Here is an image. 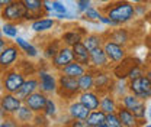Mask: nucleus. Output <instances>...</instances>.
I'll use <instances>...</instances> for the list:
<instances>
[{"label": "nucleus", "instance_id": "obj_27", "mask_svg": "<svg viewBox=\"0 0 151 127\" xmlns=\"http://www.w3.org/2000/svg\"><path fill=\"white\" fill-rule=\"evenodd\" d=\"M109 39L113 40V42H116V43H119V45H125L128 42L129 36H128V32L125 29H115L112 33H111Z\"/></svg>", "mask_w": 151, "mask_h": 127}, {"label": "nucleus", "instance_id": "obj_28", "mask_svg": "<svg viewBox=\"0 0 151 127\" xmlns=\"http://www.w3.org/2000/svg\"><path fill=\"white\" fill-rule=\"evenodd\" d=\"M63 40L67 46H73L77 42H81V35L77 31H68L63 35Z\"/></svg>", "mask_w": 151, "mask_h": 127}, {"label": "nucleus", "instance_id": "obj_9", "mask_svg": "<svg viewBox=\"0 0 151 127\" xmlns=\"http://www.w3.org/2000/svg\"><path fill=\"white\" fill-rule=\"evenodd\" d=\"M74 61V52H73V48L71 46H64L58 51V54L52 58V65L58 68V70H63L65 65H68L70 62Z\"/></svg>", "mask_w": 151, "mask_h": 127}, {"label": "nucleus", "instance_id": "obj_22", "mask_svg": "<svg viewBox=\"0 0 151 127\" xmlns=\"http://www.w3.org/2000/svg\"><path fill=\"white\" fill-rule=\"evenodd\" d=\"M25 7L28 9V12L31 15H34L35 18H38L44 10H45V6H44V0H22Z\"/></svg>", "mask_w": 151, "mask_h": 127}, {"label": "nucleus", "instance_id": "obj_43", "mask_svg": "<svg viewBox=\"0 0 151 127\" xmlns=\"http://www.w3.org/2000/svg\"><path fill=\"white\" fill-rule=\"evenodd\" d=\"M145 75H147V77H148V78H150V81H151V70H148V71H147V72H145Z\"/></svg>", "mask_w": 151, "mask_h": 127}, {"label": "nucleus", "instance_id": "obj_16", "mask_svg": "<svg viewBox=\"0 0 151 127\" xmlns=\"http://www.w3.org/2000/svg\"><path fill=\"white\" fill-rule=\"evenodd\" d=\"M78 100H80L84 106H87L90 110H97L100 107V98H99V95H97L96 92H93L92 90L80 91Z\"/></svg>", "mask_w": 151, "mask_h": 127}, {"label": "nucleus", "instance_id": "obj_12", "mask_svg": "<svg viewBox=\"0 0 151 127\" xmlns=\"http://www.w3.org/2000/svg\"><path fill=\"white\" fill-rule=\"evenodd\" d=\"M92 110L89 109L87 106H84L80 100L76 101V103H71L70 107H68V114L73 120H86L89 117Z\"/></svg>", "mask_w": 151, "mask_h": 127}, {"label": "nucleus", "instance_id": "obj_39", "mask_svg": "<svg viewBox=\"0 0 151 127\" xmlns=\"http://www.w3.org/2000/svg\"><path fill=\"white\" fill-rule=\"evenodd\" d=\"M34 120H35V124H37V126H45V124H48V123H47V118L42 117V116L39 117V116L35 114V118H34Z\"/></svg>", "mask_w": 151, "mask_h": 127}, {"label": "nucleus", "instance_id": "obj_40", "mask_svg": "<svg viewBox=\"0 0 151 127\" xmlns=\"http://www.w3.org/2000/svg\"><path fill=\"white\" fill-rule=\"evenodd\" d=\"M12 121H13V120H9V118H7V120H4V121H3V123H1V127H15V126H18V123H12Z\"/></svg>", "mask_w": 151, "mask_h": 127}, {"label": "nucleus", "instance_id": "obj_45", "mask_svg": "<svg viewBox=\"0 0 151 127\" xmlns=\"http://www.w3.org/2000/svg\"><path fill=\"white\" fill-rule=\"evenodd\" d=\"M77 1H87V3H90V0H77Z\"/></svg>", "mask_w": 151, "mask_h": 127}, {"label": "nucleus", "instance_id": "obj_46", "mask_svg": "<svg viewBox=\"0 0 151 127\" xmlns=\"http://www.w3.org/2000/svg\"><path fill=\"white\" fill-rule=\"evenodd\" d=\"M131 1H135V3H137V1H141V0H131Z\"/></svg>", "mask_w": 151, "mask_h": 127}, {"label": "nucleus", "instance_id": "obj_44", "mask_svg": "<svg viewBox=\"0 0 151 127\" xmlns=\"http://www.w3.org/2000/svg\"><path fill=\"white\" fill-rule=\"evenodd\" d=\"M96 1H99V3H105V1H109V0H96Z\"/></svg>", "mask_w": 151, "mask_h": 127}, {"label": "nucleus", "instance_id": "obj_41", "mask_svg": "<svg viewBox=\"0 0 151 127\" xmlns=\"http://www.w3.org/2000/svg\"><path fill=\"white\" fill-rule=\"evenodd\" d=\"M12 1H15V0H0V4L3 7V6H7L9 3H12Z\"/></svg>", "mask_w": 151, "mask_h": 127}, {"label": "nucleus", "instance_id": "obj_36", "mask_svg": "<svg viewBox=\"0 0 151 127\" xmlns=\"http://www.w3.org/2000/svg\"><path fill=\"white\" fill-rule=\"evenodd\" d=\"M144 74H142V70L139 68V67H134L129 70V72L127 74V77L129 78V79H135V78H139V77H142Z\"/></svg>", "mask_w": 151, "mask_h": 127}, {"label": "nucleus", "instance_id": "obj_7", "mask_svg": "<svg viewBox=\"0 0 151 127\" xmlns=\"http://www.w3.org/2000/svg\"><path fill=\"white\" fill-rule=\"evenodd\" d=\"M103 49H105V52L108 55L109 61H112V62H121L125 58V48H124V45H119V43L113 42L111 39L103 42Z\"/></svg>", "mask_w": 151, "mask_h": 127}, {"label": "nucleus", "instance_id": "obj_20", "mask_svg": "<svg viewBox=\"0 0 151 127\" xmlns=\"http://www.w3.org/2000/svg\"><path fill=\"white\" fill-rule=\"evenodd\" d=\"M35 111L32 109H29L26 104H22V107L16 111V121H20V123H23V124H28V123H31V121H34V118H35Z\"/></svg>", "mask_w": 151, "mask_h": 127}, {"label": "nucleus", "instance_id": "obj_25", "mask_svg": "<svg viewBox=\"0 0 151 127\" xmlns=\"http://www.w3.org/2000/svg\"><path fill=\"white\" fill-rule=\"evenodd\" d=\"M83 43L87 46V49L89 51H93L96 48H100V46H103V39L100 35H87V36L83 39Z\"/></svg>", "mask_w": 151, "mask_h": 127}, {"label": "nucleus", "instance_id": "obj_4", "mask_svg": "<svg viewBox=\"0 0 151 127\" xmlns=\"http://www.w3.org/2000/svg\"><path fill=\"white\" fill-rule=\"evenodd\" d=\"M23 82H25L23 74L18 72V71H10V72H6V77L3 78L1 85H3V90L6 91V92L15 94L23 85Z\"/></svg>", "mask_w": 151, "mask_h": 127}, {"label": "nucleus", "instance_id": "obj_11", "mask_svg": "<svg viewBox=\"0 0 151 127\" xmlns=\"http://www.w3.org/2000/svg\"><path fill=\"white\" fill-rule=\"evenodd\" d=\"M38 79H39V88L41 91H44L45 94H50V92H55L58 90V85H57L55 78L48 72H41L38 74Z\"/></svg>", "mask_w": 151, "mask_h": 127}, {"label": "nucleus", "instance_id": "obj_10", "mask_svg": "<svg viewBox=\"0 0 151 127\" xmlns=\"http://www.w3.org/2000/svg\"><path fill=\"white\" fill-rule=\"evenodd\" d=\"M19 45H7L1 52H0V65L1 68H9L16 62L19 56Z\"/></svg>", "mask_w": 151, "mask_h": 127}, {"label": "nucleus", "instance_id": "obj_29", "mask_svg": "<svg viewBox=\"0 0 151 127\" xmlns=\"http://www.w3.org/2000/svg\"><path fill=\"white\" fill-rule=\"evenodd\" d=\"M138 103H141V101H139V97L135 95V94L124 95V98H122V104H124V107H127V109H129V110L134 109Z\"/></svg>", "mask_w": 151, "mask_h": 127}, {"label": "nucleus", "instance_id": "obj_42", "mask_svg": "<svg viewBox=\"0 0 151 127\" xmlns=\"http://www.w3.org/2000/svg\"><path fill=\"white\" fill-rule=\"evenodd\" d=\"M6 46H7V43L4 42V39H0V48H1V51H3Z\"/></svg>", "mask_w": 151, "mask_h": 127}, {"label": "nucleus", "instance_id": "obj_13", "mask_svg": "<svg viewBox=\"0 0 151 127\" xmlns=\"http://www.w3.org/2000/svg\"><path fill=\"white\" fill-rule=\"evenodd\" d=\"M73 48V52H74V59L77 62L83 64L84 67H89L90 65V51L87 49V46L81 42H77L76 45L71 46Z\"/></svg>", "mask_w": 151, "mask_h": 127}, {"label": "nucleus", "instance_id": "obj_6", "mask_svg": "<svg viewBox=\"0 0 151 127\" xmlns=\"http://www.w3.org/2000/svg\"><path fill=\"white\" fill-rule=\"evenodd\" d=\"M47 100H48L47 94L44 91L37 90L35 92H32L31 95H28L23 100V104H26L29 109H32L35 113H41V111H44V109H45Z\"/></svg>", "mask_w": 151, "mask_h": 127}, {"label": "nucleus", "instance_id": "obj_47", "mask_svg": "<svg viewBox=\"0 0 151 127\" xmlns=\"http://www.w3.org/2000/svg\"><path fill=\"white\" fill-rule=\"evenodd\" d=\"M150 117H151V114H150Z\"/></svg>", "mask_w": 151, "mask_h": 127}, {"label": "nucleus", "instance_id": "obj_18", "mask_svg": "<svg viewBox=\"0 0 151 127\" xmlns=\"http://www.w3.org/2000/svg\"><path fill=\"white\" fill-rule=\"evenodd\" d=\"M84 72H86V67H84L83 64L77 62L76 59L61 70V74L68 75V77H74V78H80Z\"/></svg>", "mask_w": 151, "mask_h": 127}, {"label": "nucleus", "instance_id": "obj_15", "mask_svg": "<svg viewBox=\"0 0 151 127\" xmlns=\"http://www.w3.org/2000/svg\"><path fill=\"white\" fill-rule=\"evenodd\" d=\"M38 88H39V79H37V78H29V79H25L23 85L15 94H16V97H19L23 101L28 95H31L32 92H35Z\"/></svg>", "mask_w": 151, "mask_h": 127}, {"label": "nucleus", "instance_id": "obj_38", "mask_svg": "<svg viewBox=\"0 0 151 127\" xmlns=\"http://www.w3.org/2000/svg\"><path fill=\"white\" fill-rule=\"evenodd\" d=\"M89 7H90V3H87V1H77V4H76V9L78 12H86Z\"/></svg>", "mask_w": 151, "mask_h": 127}, {"label": "nucleus", "instance_id": "obj_30", "mask_svg": "<svg viewBox=\"0 0 151 127\" xmlns=\"http://www.w3.org/2000/svg\"><path fill=\"white\" fill-rule=\"evenodd\" d=\"M1 32L3 35H6L7 38H16L18 36V28L15 26L13 22H7L1 26Z\"/></svg>", "mask_w": 151, "mask_h": 127}, {"label": "nucleus", "instance_id": "obj_5", "mask_svg": "<svg viewBox=\"0 0 151 127\" xmlns=\"http://www.w3.org/2000/svg\"><path fill=\"white\" fill-rule=\"evenodd\" d=\"M22 100L16 97V94H12V92H6L3 97H1V106H0V110H1V116L6 114H16L20 107H22Z\"/></svg>", "mask_w": 151, "mask_h": 127}, {"label": "nucleus", "instance_id": "obj_32", "mask_svg": "<svg viewBox=\"0 0 151 127\" xmlns=\"http://www.w3.org/2000/svg\"><path fill=\"white\" fill-rule=\"evenodd\" d=\"M44 114L47 117H54L57 114V104L52 98L47 100V104H45V109H44Z\"/></svg>", "mask_w": 151, "mask_h": 127}, {"label": "nucleus", "instance_id": "obj_24", "mask_svg": "<svg viewBox=\"0 0 151 127\" xmlns=\"http://www.w3.org/2000/svg\"><path fill=\"white\" fill-rule=\"evenodd\" d=\"M100 110H103L106 114L109 113H116V103H115V98L112 95H103L100 98Z\"/></svg>", "mask_w": 151, "mask_h": 127}, {"label": "nucleus", "instance_id": "obj_35", "mask_svg": "<svg viewBox=\"0 0 151 127\" xmlns=\"http://www.w3.org/2000/svg\"><path fill=\"white\" fill-rule=\"evenodd\" d=\"M84 16H86V19H92V20H99L100 19V12L99 10H96L93 6H90L86 12H84Z\"/></svg>", "mask_w": 151, "mask_h": 127}, {"label": "nucleus", "instance_id": "obj_23", "mask_svg": "<svg viewBox=\"0 0 151 127\" xmlns=\"http://www.w3.org/2000/svg\"><path fill=\"white\" fill-rule=\"evenodd\" d=\"M78 85H80V91L93 90L94 88V74L84 72L78 78Z\"/></svg>", "mask_w": 151, "mask_h": 127}, {"label": "nucleus", "instance_id": "obj_14", "mask_svg": "<svg viewBox=\"0 0 151 127\" xmlns=\"http://www.w3.org/2000/svg\"><path fill=\"white\" fill-rule=\"evenodd\" d=\"M106 113L103 110H92L89 117L86 118L87 127H108L106 124Z\"/></svg>", "mask_w": 151, "mask_h": 127}, {"label": "nucleus", "instance_id": "obj_8", "mask_svg": "<svg viewBox=\"0 0 151 127\" xmlns=\"http://www.w3.org/2000/svg\"><path fill=\"white\" fill-rule=\"evenodd\" d=\"M58 90L67 92L68 95H74L80 92V85H78V78L68 77V75H61L58 79Z\"/></svg>", "mask_w": 151, "mask_h": 127}, {"label": "nucleus", "instance_id": "obj_3", "mask_svg": "<svg viewBox=\"0 0 151 127\" xmlns=\"http://www.w3.org/2000/svg\"><path fill=\"white\" fill-rule=\"evenodd\" d=\"M128 88L132 94L138 95L141 100L151 98V81L147 75H142V77L135 78V79H129Z\"/></svg>", "mask_w": 151, "mask_h": 127}, {"label": "nucleus", "instance_id": "obj_1", "mask_svg": "<svg viewBox=\"0 0 151 127\" xmlns=\"http://www.w3.org/2000/svg\"><path fill=\"white\" fill-rule=\"evenodd\" d=\"M135 15H137L135 7L128 1H118L113 6H111V9L106 10V16L115 20L118 25L129 22L131 19L135 18Z\"/></svg>", "mask_w": 151, "mask_h": 127}, {"label": "nucleus", "instance_id": "obj_2", "mask_svg": "<svg viewBox=\"0 0 151 127\" xmlns=\"http://www.w3.org/2000/svg\"><path fill=\"white\" fill-rule=\"evenodd\" d=\"M28 9L25 7L22 0H15L12 3H9L7 6H3L1 9V18L6 22H20V20H26L28 16Z\"/></svg>", "mask_w": 151, "mask_h": 127}, {"label": "nucleus", "instance_id": "obj_17", "mask_svg": "<svg viewBox=\"0 0 151 127\" xmlns=\"http://www.w3.org/2000/svg\"><path fill=\"white\" fill-rule=\"evenodd\" d=\"M108 62H109V58H108V55L105 52L103 46L90 51V64L93 67H96V68H103V67H108Z\"/></svg>", "mask_w": 151, "mask_h": 127}, {"label": "nucleus", "instance_id": "obj_34", "mask_svg": "<svg viewBox=\"0 0 151 127\" xmlns=\"http://www.w3.org/2000/svg\"><path fill=\"white\" fill-rule=\"evenodd\" d=\"M131 111L134 113V116H135L137 118L142 120V118L145 117V113H147V111H145V104H144V103H138Z\"/></svg>", "mask_w": 151, "mask_h": 127}, {"label": "nucleus", "instance_id": "obj_21", "mask_svg": "<svg viewBox=\"0 0 151 127\" xmlns=\"http://www.w3.org/2000/svg\"><path fill=\"white\" fill-rule=\"evenodd\" d=\"M54 25H55V20H54V19H48V18L37 19V20L32 22L31 29H32L34 32H47V31L52 29Z\"/></svg>", "mask_w": 151, "mask_h": 127}, {"label": "nucleus", "instance_id": "obj_26", "mask_svg": "<svg viewBox=\"0 0 151 127\" xmlns=\"http://www.w3.org/2000/svg\"><path fill=\"white\" fill-rule=\"evenodd\" d=\"M16 43L19 45V48L25 52V54L28 55V56H37L38 55V51H37V48L34 46V45H31L29 42H26L23 38H20V36H16Z\"/></svg>", "mask_w": 151, "mask_h": 127}, {"label": "nucleus", "instance_id": "obj_19", "mask_svg": "<svg viewBox=\"0 0 151 127\" xmlns=\"http://www.w3.org/2000/svg\"><path fill=\"white\" fill-rule=\"evenodd\" d=\"M116 113H118V116H119V118H121L122 126L124 127L137 126V120H138V118L134 116V113H132L129 109H127V107H121V109L116 110Z\"/></svg>", "mask_w": 151, "mask_h": 127}, {"label": "nucleus", "instance_id": "obj_31", "mask_svg": "<svg viewBox=\"0 0 151 127\" xmlns=\"http://www.w3.org/2000/svg\"><path fill=\"white\" fill-rule=\"evenodd\" d=\"M106 124H108V127H124L118 113H109L106 116Z\"/></svg>", "mask_w": 151, "mask_h": 127}, {"label": "nucleus", "instance_id": "obj_33", "mask_svg": "<svg viewBox=\"0 0 151 127\" xmlns=\"http://www.w3.org/2000/svg\"><path fill=\"white\" fill-rule=\"evenodd\" d=\"M109 82V78H108V75L103 72H99L94 75V88H102V87H105L106 84Z\"/></svg>", "mask_w": 151, "mask_h": 127}, {"label": "nucleus", "instance_id": "obj_37", "mask_svg": "<svg viewBox=\"0 0 151 127\" xmlns=\"http://www.w3.org/2000/svg\"><path fill=\"white\" fill-rule=\"evenodd\" d=\"M61 48H58V45L54 43V45H50L47 49H45V55L48 56V58H54L57 54H58V51H60Z\"/></svg>", "mask_w": 151, "mask_h": 127}]
</instances>
